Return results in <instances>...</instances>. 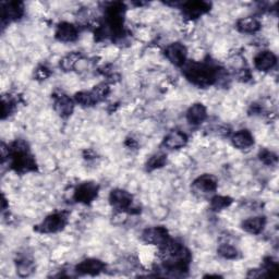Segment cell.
I'll use <instances>...</instances> for the list:
<instances>
[{
  "instance_id": "30bf717a",
  "label": "cell",
  "mask_w": 279,
  "mask_h": 279,
  "mask_svg": "<svg viewBox=\"0 0 279 279\" xmlns=\"http://www.w3.org/2000/svg\"><path fill=\"white\" fill-rule=\"evenodd\" d=\"M276 62L277 58L272 52H262L254 58L255 68L261 71H268L270 69H273Z\"/></svg>"
},
{
  "instance_id": "44dd1931",
  "label": "cell",
  "mask_w": 279,
  "mask_h": 279,
  "mask_svg": "<svg viewBox=\"0 0 279 279\" xmlns=\"http://www.w3.org/2000/svg\"><path fill=\"white\" fill-rule=\"evenodd\" d=\"M166 155L164 154H156L154 156H152V157L149 159V161H147V169L149 170H155V169H158V168H161L164 165L166 164Z\"/></svg>"
},
{
  "instance_id": "6da1fadb",
  "label": "cell",
  "mask_w": 279,
  "mask_h": 279,
  "mask_svg": "<svg viewBox=\"0 0 279 279\" xmlns=\"http://www.w3.org/2000/svg\"><path fill=\"white\" fill-rule=\"evenodd\" d=\"M184 76L194 85L206 87L216 80V70L207 63H190L184 69Z\"/></svg>"
},
{
  "instance_id": "7a4b0ae2",
  "label": "cell",
  "mask_w": 279,
  "mask_h": 279,
  "mask_svg": "<svg viewBox=\"0 0 279 279\" xmlns=\"http://www.w3.org/2000/svg\"><path fill=\"white\" fill-rule=\"evenodd\" d=\"M67 224V214L65 213H55L49 215L37 228V230L44 234H53L63 229Z\"/></svg>"
},
{
  "instance_id": "ac0fdd59",
  "label": "cell",
  "mask_w": 279,
  "mask_h": 279,
  "mask_svg": "<svg viewBox=\"0 0 279 279\" xmlns=\"http://www.w3.org/2000/svg\"><path fill=\"white\" fill-rule=\"evenodd\" d=\"M260 22L252 16L241 19L237 24L238 30L242 33H254L260 30Z\"/></svg>"
},
{
  "instance_id": "52a82bcc",
  "label": "cell",
  "mask_w": 279,
  "mask_h": 279,
  "mask_svg": "<svg viewBox=\"0 0 279 279\" xmlns=\"http://www.w3.org/2000/svg\"><path fill=\"white\" fill-rule=\"evenodd\" d=\"M105 269V264L96 259L85 260L76 267V270L82 275H97Z\"/></svg>"
},
{
  "instance_id": "5bb4252c",
  "label": "cell",
  "mask_w": 279,
  "mask_h": 279,
  "mask_svg": "<svg viewBox=\"0 0 279 279\" xmlns=\"http://www.w3.org/2000/svg\"><path fill=\"white\" fill-rule=\"evenodd\" d=\"M188 121L192 125H200L206 118V108L202 104H194L187 112Z\"/></svg>"
},
{
  "instance_id": "603a6c76",
  "label": "cell",
  "mask_w": 279,
  "mask_h": 279,
  "mask_svg": "<svg viewBox=\"0 0 279 279\" xmlns=\"http://www.w3.org/2000/svg\"><path fill=\"white\" fill-rule=\"evenodd\" d=\"M231 203V199L227 198V196H215L212 200V208L214 211H221L223 208L229 206Z\"/></svg>"
},
{
  "instance_id": "9c48e42d",
  "label": "cell",
  "mask_w": 279,
  "mask_h": 279,
  "mask_svg": "<svg viewBox=\"0 0 279 279\" xmlns=\"http://www.w3.org/2000/svg\"><path fill=\"white\" fill-rule=\"evenodd\" d=\"M56 37L60 42H73L78 37V31L75 26H72V24L68 22H63L60 23L58 28H57Z\"/></svg>"
},
{
  "instance_id": "e0dca14e",
  "label": "cell",
  "mask_w": 279,
  "mask_h": 279,
  "mask_svg": "<svg viewBox=\"0 0 279 279\" xmlns=\"http://www.w3.org/2000/svg\"><path fill=\"white\" fill-rule=\"evenodd\" d=\"M55 109L62 117L70 116L73 111V103L68 96L59 95L55 101Z\"/></svg>"
},
{
  "instance_id": "4fadbf2b",
  "label": "cell",
  "mask_w": 279,
  "mask_h": 279,
  "mask_svg": "<svg viewBox=\"0 0 279 279\" xmlns=\"http://www.w3.org/2000/svg\"><path fill=\"white\" fill-rule=\"evenodd\" d=\"M265 225H266L265 217L258 216V217H251L249 219H245L242 223V228L249 234L258 235L263 230Z\"/></svg>"
},
{
  "instance_id": "2e32d148",
  "label": "cell",
  "mask_w": 279,
  "mask_h": 279,
  "mask_svg": "<svg viewBox=\"0 0 279 279\" xmlns=\"http://www.w3.org/2000/svg\"><path fill=\"white\" fill-rule=\"evenodd\" d=\"M23 14V7L20 3H9L3 5L4 20H18Z\"/></svg>"
},
{
  "instance_id": "277c9868",
  "label": "cell",
  "mask_w": 279,
  "mask_h": 279,
  "mask_svg": "<svg viewBox=\"0 0 279 279\" xmlns=\"http://www.w3.org/2000/svg\"><path fill=\"white\" fill-rule=\"evenodd\" d=\"M98 193V185L93 182H85L78 187L75 192V199L81 203L92 202Z\"/></svg>"
},
{
  "instance_id": "d6986e66",
  "label": "cell",
  "mask_w": 279,
  "mask_h": 279,
  "mask_svg": "<svg viewBox=\"0 0 279 279\" xmlns=\"http://www.w3.org/2000/svg\"><path fill=\"white\" fill-rule=\"evenodd\" d=\"M76 100L82 106H92L95 103L100 102L93 91L92 92H80L76 95Z\"/></svg>"
},
{
  "instance_id": "7402d4cb",
  "label": "cell",
  "mask_w": 279,
  "mask_h": 279,
  "mask_svg": "<svg viewBox=\"0 0 279 279\" xmlns=\"http://www.w3.org/2000/svg\"><path fill=\"white\" fill-rule=\"evenodd\" d=\"M219 255H221L225 259H236L238 257V251L236 248H234L230 244H221L218 248Z\"/></svg>"
},
{
  "instance_id": "8fae6325",
  "label": "cell",
  "mask_w": 279,
  "mask_h": 279,
  "mask_svg": "<svg viewBox=\"0 0 279 279\" xmlns=\"http://www.w3.org/2000/svg\"><path fill=\"white\" fill-rule=\"evenodd\" d=\"M193 188L202 194H208L216 190L217 182L214 177H212L210 175H204L195 180L193 183Z\"/></svg>"
},
{
  "instance_id": "7c38bea8",
  "label": "cell",
  "mask_w": 279,
  "mask_h": 279,
  "mask_svg": "<svg viewBox=\"0 0 279 279\" xmlns=\"http://www.w3.org/2000/svg\"><path fill=\"white\" fill-rule=\"evenodd\" d=\"M187 140L188 138L184 133L180 132V131H172L164 140V145L170 150H178L185 145Z\"/></svg>"
},
{
  "instance_id": "cb8c5ba5",
  "label": "cell",
  "mask_w": 279,
  "mask_h": 279,
  "mask_svg": "<svg viewBox=\"0 0 279 279\" xmlns=\"http://www.w3.org/2000/svg\"><path fill=\"white\" fill-rule=\"evenodd\" d=\"M16 272H18L19 275L22 277H27L31 275L33 272V263L27 259L20 261L18 263V270H16Z\"/></svg>"
},
{
  "instance_id": "ffe728a7",
  "label": "cell",
  "mask_w": 279,
  "mask_h": 279,
  "mask_svg": "<svg viewBox=\"0 0 279 279\" xmlns=\"http://www.w3.org/2000/svg\"><path fill=\"white\" fill-rule=\"evenodd\" d=\"M80 54L78 53H72L68 56H65L64 58L61 60L60 62V65H61V68L65 71H70L72 70L73 68L76 67V64L77 62L80 60Z\"/></svg>"
},
{
  "instance_id": "ba28073f",
  "label": "cell",
  "mask_w": 279,
  "mask_h": 279,
  "mask_svg": "<svg viewBox=\"0 0 279 279\" xmlns=\"http://www.w3.org/2000/svg\"><path fill=\"white\" fill-rule=\"evenodd\" d=\"M210 5L204 2H190L183 5V13L190 19H196L210 10Z\"/></svg>"
},
{
  "instance_id": "9a60e30c",
  "label": "cell",
  "mask_w": 279,
  "mask_h": 279,
  "mask_svg": "<svg viewBox=\"0 0 279 279\" xmlns=\"http://www.w3.org/2000/svg\"><path fill=\"white\" fill-rule=\"evenodd\" d=\"M232 144L240 150L249 149L254 144V140L252 134L248 130H241L238 131L237 133L232 136Z\"/></svg>"
},
{
  "instance_id": "d4e9b609",
  "label": "cell",
  "mask_w": 279,
  "mask_h": 279,
  "mask_svg": "<svg viewBox=\"0 0 279 279\" xmlns=\"http://www.w3.org/2000/svg\"><path fill=\"white\" fill-rule=\"evenodd\" d=\"M260 158L262 161L265 162L266 165H274V164L277 162V155L274 154L273 152H269V151L261 152Z\"/></svg>"
},
{
  "instance_id": "484cf974",
  "label": "cell",
  "mask_w": 279,
  "mask_h": 279,
  "mask_svg": "<svg viewBox=\"0 0 279 279\" xmlns=\"http://www.w3.org/2000/svg\"><path fill=\"white\" fill-rule=\"evenodd\" d=\"M48 76H49V71H48V69H46V68H44V67L39 68V69L36 71V77H37L39 80L46 79Z\"/></svg>"
},
{
  "instance_id": "3957f363",
  "label": "cell",
  "mask_w": 279,
  "mask_h": 279,
  "mask_svg": "<svg viewBox=\"0 0 279 279\" xmlns=\"http://www.w3.org/2000/svg\"><path fill=\"white\" fill-rule=\"evenodd\" d=\"M142 239L146 243L158 245L159 248H161L169 241V237L168 231L164 227H154L146 229L142 235Z\"/></svg>"
},
{
  "instance_id": "8992f818",
  "label": "cell",
  "mask_w": 279,
  "mask_h": 279,
  "mask_svg": "<svg viewBox=\"0 0 279 279\" xmlns=\"http://www.w3.org/2000/svg\"><path fill=\"white\" fill-rule=\"evenodd\" d=\"M110 204L114 208L125 211L130 208L131 204H132V195L125 190H113L109 196Z\"/></svg>"
},
{
  "instance_id": "5b68a950",
  "label": "cell",
  "mask_w": 279,
  "mask_h": 279,
  "mask_svg": "<svg viewBox=\"0 0 279 279\" xmlns=\"http://www.w3.org/2000/svg\"><path fill=\"white\" fill-rule=\"evenodd\" d=\"M165 54L168 60L175 65H178V67H181L185 62L187 48L182 44L180 43L171 44L170 46L167 47Z\"/></svg>"
}]
</instances>
